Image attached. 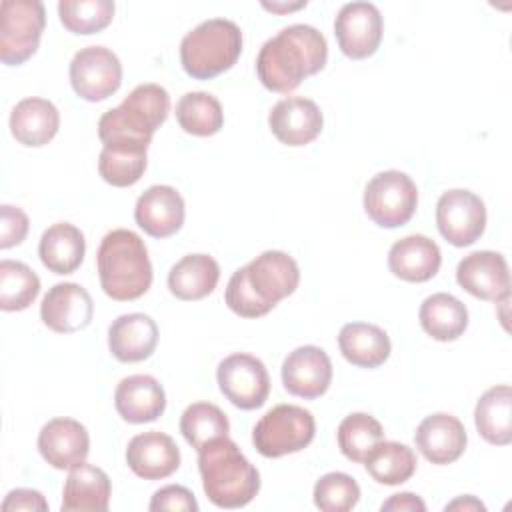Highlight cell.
<instances>
[{
  "mask_svg": "<svg viewBox=\"0 0 512 512\" xmlns=\"http://www.w3.org/2000/svg\"><path fill=\"white\" fill-rule=\"evenodd\" d=\"M326 60L324 34L310 24H290L262 44L256 56V72L266 90L288 94L302 80L318 74Z\"/></svg>",
  "mask_w": 512,
  "mask_h": 512,
  "instance_id": "1",
  "label": "cell"
},
{
  "mask_svg": "<svg viewBox=\"0 0 512 512\" xmlns=\"http://www.w3.org/2000/svg\"><path fill=\"white\" fill-rule=\"evenodd\" d=\"M198 472L204 494L218 508H242L260 492V472L228 436L198 450Z\"/></svg>",
  "mask_w": 512,
  "mask_h": 512,
  "instance_id": "2",
  "label": "cell"
},
{
  "mask_svg": "<svg viewBox=\"0 0 512 512\" xmlns=\"http://www.w3.org/2000/svg\"><path fill=\"white\" fill-rule=\"evenodd\" d=\"M170 96L164 86L138 84L116 108L98 120V138L104 146H128L148 150L154 132L166 122Z\"/></svg>",
  "mask_w": 512,
  "mask_h": 512,
  "instance_id": "3",
  "label": "cell"
},
{
  "mask_svg": "<svg viewBox=\"0 0 512 512\" xmlns=\"http://www.w3.org/2000/svg\"><path fill=\"white\" fill-rule=\"evenodd\" d=\"M96 268L104 294L118 302L136 300L152 286V262L146 244L126 228L110 230L102 238Z\"/></svg>",
  "mask_w": 512,
  "mask_h": 512,
  "instance_id": "4",
  "label": "cell"
},
{
  "mask_svg": "<svg viewBox=\"0 0 512 512\" xmlns=\"http://www.w3.org/2000/svg\"><path fill=\"white\" fill-rule=\"evenodd\" d=\"M242 52V30L228 18H210L180 42V64L190 78L212 80L230 70Z\"/></svg>",
  "mask_w": 512,
  "mask_h": 512,
  "instance_id": "5",
  "label": "cell"
},
{
  "mask_svg": "<svg viewBox=\"0 0 512 512\" xmlns=\"http://www.w3.org/2000/svg\"><path fill=\"white\" fill-rule=\"evenodd\" d=\"M316 434L310 410L296 404L270 408L252 430V444L264 458H280L304 450Z\"/></svg>",
  "mask_w": 512,
  "mask_h": 512,
  "instance_id": "6",
  "label": "cell"
},
{
  "mask_svg": "<svg viewBox=\"0 0 512 512\" xmlns=\"http://www.w3.org/2000/svg\"><path fill=\"white\" fill-rule=\"evenodd\" d=\"M46 26L40 0H4L0 4V60L6 66L24 64L36 50Z\"/></svg>",
  "mask_w": 512,
  "mask_h": 512,
  "instance_id": "7",
  "label": "cell"
},
{
  "mask_svg": "<svg viewBox=\"0 0 512 512\" xmlns=\"http://www.w3.org/2000/svg\"><path fill=\"white\" fill-rule=\"evenodd\" d=\"M364 212L382 228H398L410 222L418 206L414 180L400 170H384L372 176L364 188Z\"/></svg>",
  "mask_w": 512,
  "mask_h": 512,
  "instance_id": "8",
  "label": "cell"
},
{
  "mask_svg": "<svg viewBox=\"0 0 512 512\" xmlns=\"http://www.w3.org/2000/svg\"><path fill=\"white\" fill-rule=\"evenodd\" d=\"M216 382L224 398L240 410L264 406L270 394V376L264 362L246 352L226 356L216 368Z\"/></svg>",
  "mask_w": 512,
  "mask_h": 512,
  "instance_id": "9",
  "label": "cell"
},
{
  "mask_svg": "<svg viewBox=\"0 0 512 512\" xmlns=\"http://www.w3.org/2000/svg\"><path fill=\"white\" fill-rule=\"evenodd\" d=\"M70 84L82 100L102 102L118 92L122 84V64L106 46L80 48L70 60Z\"/></svg>",
  "mask_w": 512,
  "mask_h": 512,
  "instance_id": "10",
  "label": "cell"
},
{
  "mask_svg": "<svg viewBox=\"0 0 512 512\" xmlns=\"http://www.w3.org/2000/svg\"><path fill=\"white\" fill-rule=\"evenodd\" d=\"M436 226L442 238L452 246H470L484 234L486 206L482 198L470 190H446L436 202Z\"/></svg>",
  "mask_w": 512,
  "mask_h": 512,
  "instance_id": "11",
  "label": "cell"
},
{
  "mask_svg": "<svg viewBox=\"0 0 512 512\" xmlns=\"http://www.w3.org/2000/svg\"><path fill=\"white\" fill-rule=\"evenodd\" d=\"M384 22L372 2H348L334 20V36L344 56L364 60L372 56L382 42Z\"/></svg>",
  "mask_w": 512,
  "mask_h": 512,
  "instance_id": "12",
  "label": "cell"
},
{
  "mask_svg": "<svg viewBox=\"0 0 512 512\" xmlns=\"http://www.w3.org/2000/svg\"><path fill=\"white\" fill-rule=\"evenodd\" d=\"M456 282L480 300L502 302L510 298L508 262L494 250H478L464 256L456 266Z\"/></svg>",
  "mask_w": 512,
  "mask_h": 512,
  "instance_id": "13",
  "label": "cell"
},
{
  "mask_svg": "<svg viewBox=\"0 0 512 512\" xmlns=\"http://www.w3.org/2000/svg\"><path fill=\"white\" fill-rule=\"evenodd\" d=\"M244 268L250 288L270 310L280 300L294 294L300 284V268L296 260L282 250H266Z\"/></svg>",
  "mask_w": 512,
  "mask_h": 512,
  "instance_id": "14",
  "label": "cell"
},
{
  "mask_svg": "<svg viewBox=\"0 0 512 512\" xmlns=\"http://www.w3.org/2000/svg\"><path fill=\"white\" fill-rule=\"evenodd\" d=\"M330 382L332 362L320 346H298L282 362V384L292 396L314 400L326 394Z\"/></svg>",
  "mask_w": 512,
  "mask_h": 512,
  "instance_id": "15",
  "label": "cell"
},
{
  "mask_svg": "<svg viewBox=\"0 0 512 512\" xmlns=\"http://www.w3.org/2000/svg\"><path fill=\"white\" fill-rule=\"evenodd\" d=\"M94 316V302L88 290L76 282L54 284L42 298L40 318L58 334L84 330Z\"/></svg>",
  "mask_w": 512,
  "mask_h": 512,
  "instance_id": "16",
  "label": "cell"
},
{
  "mask_svg": "<svg viewBox=\"0 0 512 512\" xmlns=\"http://www.w3.org/2000/svg\"><path fill=\"white\" fill-rule=\"evenodd\" d=\"M272 134L286 146H306L316 140L324 126L318 104L304 96H286L268 114Z\"/></svg>",
  "mask_w": 512,
  "mask_h": 512,
  "instance_id": "17",
  "label": "cell"
},
{
  "mask_svg": "<svg viewBox=\"0 0 512 512\" xmlns=\"http://www.w3.org/2000/svg\"><path fill=\"white\" fill-rule=\"evenodd\" d=\"M38 452L56 470H70L90 452V436L74 418H52L38 432Z\"/></svg>",
  "mask_w": 512,
  "mask_h": 512,
  "instance_id": "18",
  "label": "cell"
},
{
  "mask_svg": "<svg viewBox=\"0 0 512 512\" xmlns=\"http://www.w3.org/2000/svg\"><path fill=\"white\" fill-rule=\"evenodd\" d=\"M184 216V198L166 184H154L144 190L134 206L136 224L152 238L174 236L182 228Z\"/></svg>",
  "mask_w": 512,
  "mask_h": 512,
  "instance_id": "19",
  "label": "cell"
},
{
  "mask_svg": "<svg viewBox=\"0 0 512 512\" xmlns=\"http://www.w3.org/2000/svg\"><path fill=\"white\" fill-rule=\"evenodd\" d=\"M466 442L468 436L464 424L448 412H434L426 416L414 432L416 448L436 466L456 462L464 454Z\"/></svg>",
  "mask_w": 512,
  "mask_h": 512,
  "instance_id": "20",
  "label": "cell"
},
{
  "mask_svg": "<svg viewBox=\"0 0 512 512\" xmlns=\"http://www.w3.org/2000/svg\"><path fill=\"white\" fill-rule=\"evenodd\" d=\"M128 468L144 480H162L180 466V450L172 436L160 430L136 434L126 446Z\"/></svg>",
  "mask_w": 512,
  "mask_h": 512,
  "instance_id": "21",
  "label": "cell"
},
{
  "mask_svg": "<svg viewBox=\"0 0 512 512\" xmlns=\"http://www.w3.org/2000/svg\"><path fill=\"white\" fill-rule=\"evenodd\" d=\"M114 406L120 418L130 424L154 422L166 410V392L154 376L132 374L118 382Z\"/></svg>",
  "mask_w": 512,
  "mask_h": 512,
  "instance_id": "22",
  "label": "cell"
},
{
  "mask_svg": "<svg viewBox=\"0 0 512 512\" xmlns=\"http://www.w3.org/2000/svg\"><path fill=\"white\" fill-rule=\"evenodd\" d=\"M156 344L158 326L148 314H122L108 328V348L118 362H142L154 354Z\"/></svg>",
  "mask_w": 512,
  "mask_h": 512,
  "instance_id": "23",
  "label": "cell"
},
{
  "mask_svg": "<svg viewBox=\"0 0 512 512\" xmlns=\"http://www.w3.org/2000/svg\"><path fill=\"white\" fill-rule=\"evenodd\" d=\"M442 264V252L434 240L410 234L396 240L388 252L390 272L404 282H426L434 278Z\"/></svg>",
  "mask_w": 512,
  "mask_h": 512,
  "instance_id": "24",
  "label": "cell"
},
{
  "mask_svg": "<svg viewBox=\"0 0 512 512\" xmlns=\"http://www.w3.org/2000/svg\"><path fill=\"white\" fill-rule=\"evenodd\" d=\"M112 484L108 474L92 464L70 468L62 490V512H106L110 506Z\"/></svg>",
  "mask_w": 512,
  "mask_h": 512,
  "instance_id": "25",
  "label": "cell"
},
{
  "mask_svg": "<svg viewBox=\"0 0 512 512\" xmlns=\"http://www.w3.org/2000/svg\"><path fill=\"white\" fill-rule=\"evenodd\" d=\"M10 132L22 146L40 148L48 144L60 128V112L46 98H24L10 112Z\"/></svg>",
  "mask_w": 512,
  "mask_h": 512,
  "instance_id": "26",
  "label": "cell"
},
{
  "mask_svg": "<svg viewBox=\"0 0 512 512\" xmlns=\"http://www.w3.org/2000/svg\"><path fill=\"white\" fill-rule=\"evenodd\" d=\"M338 348L346 362L368 370L382 366L392 352L388 334L380 326L368 322L344 324L338 332Z\"/></svg>",
  "mask_w": 512,
  "mask_h": 512,
  "instance_id": "27",
  "label": "cell"
},
{
  "mask_svg": "<svg viewBox=\"0 0 512 512\" xmlns=\"http://www.w3.org/2000/svg\"><path fill=\"white\" fill-rule=\"evenodd\" d=\"M84 254V234L70 222H56L48 226L40 236L38 256L42 264L54 274H72L76 268H80Z\"/></svg>",
  "mask_w": 512,
  "mask_h": 512,
  "instance_id": "28",
  "label": "cell"
},
{
  "mask_svg": "<svg viewBox=\"0 0 512 512\" xmlns=\"http://www.w3.org/2000/svg\"><path fill=\"white\" fill-rule=\"evenodd\" d=\"M220 266L210 254H186L168 272V290L178 300H202L214 292Z\"/></svg>",
  "mask_w": 512,
  "mask_h": 512,
  "instance_id": "29",
  "label": "cell"
},
{
  "mask_svg": "<svg viewBox=\"0 0 512 512\" xmlns=\"http://www.w3.org/2000/svg\"><path fill=\"white\" fill-rule=\"evenodd\" d=\"M418 320L430 338L438 342H452L466 332L468 310L456 296L448 292H436L424 298L420 304Z\"/></svg>",
  "mask_w": 512,
  "mask_h": 512,
  "instance_id": "30",
  "label": "cell"
},
{
  "mask_svg": "<svg viewBox=\"0 0 512 512\" xmlns=\"http://www.w3.org/2000/svg\"><path fill=\"white\" fill-rule=\"evenodd\" d=\"M474 424L488 444L508 446L512 442V390L508 384L492 386L478 398Z\"/></svg>",
  "mask_w": 512,
  "mask_h": 512,
  "instance_id": "31",
  "label": "cell"
},
{
  "mask_svg": "<svg viewBox=\"0 0 512 512\" xmlns=\"http://www.w3.org/2000/svg\"><path fill=\"white\" fill-rule=\"evenodd\" d=\"M364 466L378 484L398 486L414 476L418 462L410 446L394 440H382L364 460Z\"/></svg>",
  "mask_w": 512,
  "mask_h": 512,
  "instance_id": "32",
  "label": "cell"
},
{
  "mask_svg": "<svg viewBox=\"0 0 512 512\" xmlns=\"http://www.w3.org/2000/svg\"><path fill=\"white\" fill-rule=\"evenodd\" d=\"M176 120L186 134L214 136L224 126L222 104L210 92H186L176 102Z\"/></svg>",
  "mask_w": 512,
  "mask_h": 512,
  "instance_id": "33",
  "label": "cell"
},
{
  "mask_svg": "<svg viewBox=\"0 0 512 512\" xmlns=\"http://www.w3.org/2000/svg\"><path fill=\"white\" fill-rule=\"evenodd\" d=\"M336 440L340 452L350 462H362L370 456V452L384 440L382 424L366 414V412H354L348 414L336 430Z\"/></svg>",
  "mask_w": 512,
  "mask_h": 512,
  "instance_id": "34",
  "label": "cell"
},
{
  "mask_svg": "<svg viewBox=\"0 0 512 512\" xmlns=\"http://www.w3.org/2000/svg\"><path fill=\"white\" fill-rule=\"evenodd\" d=\"M40 294L38 274L24 262H0V308L4 312L26 310Z\"/></svg>",
  "mask_w": 512,
  "mask_h": 512,
  "instance_id": "35",
  "label": "cell"
},
{
  "mask_svg": "<svg viewBox=\"0 0 512 512\" xmlns=\"http://www.w3.org/2000/svg\"><path fill=\"white\" fill-rule=\"evenodd\" d=\"M180 432L186 442L200 450L210 440L228 436L230 422L222 408L212 402H194L180 416Z\"/></svg>",
  "mask_w": 512,
  "mask_h": 512,
  "instance_id": "36",
  "label": "cell"
},
{
  "mask_svg": "<svg viewBox=\"0 0 512 512\" xmlns=\"http://www.w3.org/2000/svg\"><path fill=\"white\" fill-rule=\"evenodd\" d=\"M148 150L128 146H102L98 156V174L116 188L134 186L146 170Z\"/></svg>",
  "mask_w": 512,
  "mask_h": 512,
  "instance_id": "37",
  "label": "cell"
},
{
  "mask_svg": "<svg viewBox=\"0 0 512 512\" xmlns=\"http://www.w3.org/2000/svg\"><path fill=\"white\" fill-rule=\"evenodd\" d=\"M58 16L62 26L80 36H90L104 30L114 18L112 0H60Z\"/></svg>",
  "mask_w": 512,
  "mask_h": 512,
  "instance_id": "38",
  "label": "cell"
},
{
  "mask_svg": "<svg viewBox=\"0 0 512 512\" xmlns=\"http://www.w3.org/2000/svg\"><path fill=\"white\" fill-rule=\"evenodd\" d=\"M312 496L322 512H348L360 500V486L346 472H328L316 480Z\"/></svg>",
  "mask_w": 512,
  "mask_h": 512,
  "instance_id": "39",
  "label": "cell"
},
{
  "mask_svg": "<svg viewBox=\"0 0 512 512\" xmlns=\"http://www.w3.org/2000/svg\"><path fill=\"white\" fill-rule=\"evenodd\" d=\"M224 300H226V306L240 318H260L270 312V308L250 288L244 266L230 276L224 292Z\"/></svg>",
  "mask_w": 512,
  "mask_h": 512,
  "instance_id": "40",
  "label": "cell"
},
{
  "mask_svg": "<svg viewBox=\"0 0 512 512\" xmlns=\"http://www.w3.org/2000/svg\"><path fill=\"white\" fill-rule=\"evenodd\" d=\"M28 216L22 208L2 204L0 206V248H12L24 242L28 234Z\"/></svg>",
  "mask_w": 512,
  "mask_h": 512,
  "instance_id": "41",
  "label": "cell"
},
{
  "mask_svg": "<svg viewBox=\"0 0 512 512\" xmlns=\"http://www.w3.org/2000/svg\"><path fill=\"white\" fill-rule=\"evenodd\" d=\"M148 508L158 510H176V512H198V502L194 494L180 484H168L154 492Z\"/></svg>",
  "mask_w": 512,
  "mask_h": 512,
  "instance_id": "42",
  "label": "cell"
},
{
  "mask_svg": "<svg viewBox=\"0 0 512 512\" xmlns=\"http://www.w3.org/2000/svg\"><path fill=\"white\" fill-rule=\"evenodd\" d=\"M2 512H18V510H26V512H46L48 510V502L42 496V492L32 490V488H16L10 490L2 502Z\"/></svg>",
  "mask_w": 512,
  "mask_h": 512,
  "instance_id": "43",
  "label": "cell"
},
{
  "mask_svg": "<svg viewBox=\"0 0 512 512\" xmlns=\"http://www.w3.org/2000/svg\"><path fill=\"white\" fill-rule=\"evenodd\" d=\"M380 510L382 512H426V504L418 494L400 492V494H392L386 502H382Z\"/></svg>",
  "mask_w": 512,
  "mask_h": 512,
  "instance_id": "44",
  "label": "cell"
},
{
  "mask_svg": "<svg viewBox=\"0 0 512 512\" xmlns=\"http://www.w3.org/2000/svg\"><path fill=\"white\" fill-rule=\"evenodd\" d=\"M444 510L448 512V510H464V512H474V510H486V506L476 498V496H470V494H466V496H458L456 500H452V502H448L446 506H444Z\"/></svg>",
  "mask_w": 512,
  "mask_h": 512,
  "instance_id": "45",
  "label": "cell"
},
{
  "mask_svg": "<svg viewBox=\"0 0 512 512\" xmlns=\"http://www.w3.org/2000/svg\"><path fill=\"white\" fill-rule=\"evenodd\" d=\"M266 10H272V12H290V10H298V8H302V6H306V2H298V4H262Z\"/></svg>",
  "mask_w": 512,
  "mask_h": 512,
  "instance_id": "46",
  "label": "cell"
}]
</instances>
